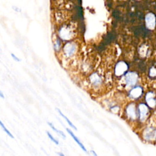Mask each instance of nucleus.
Masks as SVG:
<instances>
[{"label":"nucleus","instance_id":"7ed1b4c3","mask_svg":"<svg viewBox=\"0 0 156 156\" xmlns=\"http://www.w3.org/2000/svg\"><path fill=\"white\" fill-rule=\"evenodd\" d=\"M146 26L148 29L152 30L155 27L156 18L154 14L148 13L145 16Z\"/></svg>","mask_w":156,"mask_h":156},{"label":"nucleus","instance_id":"6ab92c4d","mask_svg":"<svg viewBox=\"0 0 156 156\" xmlns=\"http://www.w3.org/2000/svg\"><path fill=\"white\" fill-rule=\"evenodd\" d=\"M0 98H3V99L4 98V95L1 90H0Z\"/></svg>","mask_w":156,"mask_h":156},{"label":"nucleus","instance_id":"412c9836","mask_svg":"<svg viewBox=\"0 0 156 156\" xmlns=\"http://www.w3.org/2000/svg\"><path fill=\"white\" fill-rule=\"evenodd\" d=\"M90 152H91L93 155H95V156H96V155H97V154L95 153V152L94 151H90Z\"/></svg>","mask_w":156,"mask_h":156},{"label":"nucleus","instance_id":"aec40b11","mask_svg":"<svg viewBox=\"0 0 156 156\" xmlns=\"http://www.w3.org/2000/svg\"><path fill=\"white\" fill-rule=\"evenodd\" d=\"M57 154L59 156H65V154H64L62 153V152H57Z\"/></svg>","mask_w":156,"mask_h":156},{"label":"nucleus","instance_id":"ddd939ff","mask_svg":"<svg viewBox=\"0 0 156 156\" xmlns=\"http://www.w3.org/2000/svg\"><path fill=\"white\" fill-rule=\"evenodd\" d=\"M56 110H57L58 113H59V115L62 117V118H64L65 120V121H66L67 124H68V125H69L73 129H74V131H77V129L76 127V126L72 123V122L69 119H68V118H67V116H65V115L62 112V111H61L59 109H56Z\"/></svg>","mask_w":156,"mask_h":156},{"label":"nucleus","instance_id":"423d86ee","mask_svg":"<svg viewBox=\"0 0 156 156\" xmlns=\"http://www.w3.org/2000/svg\"><path fill=\"white\" fill-rule=\"evenodd\" d=\"M128 65L124 62H120L117 64L115 68V74L117 76H121L123 74L128 70Z\"/></svg>","mask_w":156,"mask_h":156},{"label":"nucleus","instance_id":"6e6552de","mask_svg":"<svg viewBox=\"0 0 156 156\" xmlns=\"http://www.w3.org/2000/svg\"><path fill=\"white\" fill-rule=\"evenodd\" d=\"M89 79L90 82L95 86L99 85L101 83V79L100 76L96 73L92 74L89 77Z\"/></svg>","mask_w":156,"mask_h":156},{"label":"nucleus","instance_id":"2eb2a0df","mask_svg":"<svg viewBox=\"0 0 156 156\" xmlns=\"http://www.w3.org/2000/svg\"><path fill=\"white\" fill-rule=\"evenodd\" d=\"M0 126L1 127V128L3 129V130L5 132L6 134H7L8 136H9L10 137H11V139H14V136H13V135L11 134V132H10L7 128H6V127L5 126V125L4 124V123L1 121V120H0Z\"/></svg>","mask_w":156,"mask_h":156},{"label":"nucleus","instance_id":"dca6fc26","mask_svg":"<svg viewBox=\"0 0 156 156\" xmlns=\"http://www.w3.org/2000/svg\"><path fill=\"white\" fill-rule=\"evenodd\" d=\"M154 132H152V130L151 129H148L145 132V135H144V137L146 139H150L152 138V136H154Z\"/></svg>","mask_w":156,"mask_h":156},{"label":"nucleus","instance_id":"4be33fe9","mask_svg":"<svg viewBox=\"0 0 156 156\" xmlns=\"http://www.w3.org/2000/svg\"><path fill=\"white\" fill-rule=\"evenodd\" d=\"M154 136H155V138L156 139V131H155V133H154Z\"/></svg>","mask_w":156,"mask_h":156},{"label":"nucleus","instance_id":"9d476101","mask_svg":"<svg viewBox=\"0 0 156 156\" xmlns=\"http://www.w3.org/2000/svg\"><path fill=\"white\" fill-rule=\"evenodd\" d=\"M139 110L140 113V120L142 121H143L145 120L146 116L147 115L148 112V108L145 104H142L139 105Z\"/></svg>","mask_w":156,"mask_h":156},{"label":"nucleus","instance_id":"39448f33","mask_svg":"<svg viewBox=\"0 0 156 156\" xmlns=\"http://www.w3.org/2000/svg\"><path fill=\"white\" fill-rule=\"evenodd\" d=\"M63 40L58 35L53 40V48L56 54H59L63 46Z\"/></svg>","mask_w":156,"mask_h":156},{"label":"nucleus","instance_id":"a211bd4d","mask_svg":"<svg viewBox=\"0 0 156 156\" xmlns=\"http://www.w3.org/2000/svg\"><path fill=\"white\" fill-rule=\"evenodd\" d=\"M11 56H12V58H14V60H15V61H17V62H20V58L17 57V56H16L14 54H13V53H11Z\"/></svg>","mask_w":156,"mask_h":156},{"label":"nucleus","instance_id":"4468645a","mask_svg":"<svg viewBox=\"0 0 156 156\" xmlns=\"http://www.w3.org/2000/svg\"><path fill=\"white\" fill-rule=\"evenodd\" d=\"M48 124L49 125V126H50V128H51L54 131H55L56 133H57V134H59L60 135H61V136H62V137H63L64 139H65V138H66V135H65V134H64V132H62V131L58 130L57 128H56L55 127H54V126L53 124V123H50V122H48Z\"/></svg>","mask_w":156,"mask_h":156},{"label":"nucleus","instance_id":"f03ea898","mask_svg":"<svg viewBox=\"0 0 156 156\" xmlns=\"http://www.w3.org/2000/svg\"><path fill=\"white\" fill-rule=\"evenodd\" d=\"M58 36L63 41L68 42L73 40L74 38V34L70 27L68 26H62L58 30Z\"/></svg>","mask_w":156,"mask_h":156},{"label":"nucleus","instance_id":"9b49d317","mask_svg":"<svg viewBox=\"0 0 156 156\" xmlns=\"http://www.w3.org/2000/svg\"><path fill=\"white\" fill-rule=\"evenodd\" d=\"M142 89L141 87H136L133 89L130 92V96L133 98H138L142 93Z\"/></svg>","mask_w":156,"mask_h":156},{"label":"nucleus","instance_id":"20e7f679","mask_svg":"<svg viewBox=\"0 0 156 156\" xmlns=\"http://www.w3.org/2000/svg\"><path fill=\"white\" fill-rule=\"evenodd\" d=\"M138 76L135 73L129 72L126 74V81L127 87L130 88L135 85L136 81H137Z\"/></svg>","mask_w":156,"mask_h":156},{"label":"nucleus","instance_id":"1a4fd4ad","mask_svg":"<svg viewBox=\"0 0 156 156\" xmlns=\"http://www.w3.org/2000/svg\"><path fill=\"white\" fill-rule=\"evenodd\" d=\"M146 101L150 107H154L156 105V100L154 99V95L152 92H149L146 96Z\"/></svg>","mask_w":156,"mask_h":156},{"label":"nucleus","instance_id":"0eeeda50","mask_svg":"<svg viewBox=\"0 0 156 156\" xmlns=\"http://www.w3.org/2000/svg\"><path fill=\"white\" fill-rule=\"evenodd\" d=\"M66 132L71 135V136L73 138V139L76 142V143L79 146V147H80V148H81L84 152H87V149L85 148V147L84 146V145L82 143V142L80 141V140H79V139H78V138L77 137V136L74 135V134L72 132V131H71V129H68V128H66Z\"/></svg>","mask_w":156,"mask_h":156},{"label":"nucleus","instance_id":"f3484780","mask_svg":"<svg viewBox=\"0 0 156 156\" xmlns=\"http://www.w3.org/2000/svg\"><path fill=\"white\" fill-rule=\"evenodd\" d=\"M46 134H47V135L48 136V138L50 139L53 143H54L57 145H58V144H59V142H58V141L54 137V136H53V135L50 132H48V131L46 132Z\"/></svg>","mask_w":156,"mask_h":156},{"label":"nucleus","instance_id":"f8f14e48","mask_svg":"<svg viewBox=\"0 0 156 156\" xmlns=\"http://www.w3.org/2000/svg\"><path fill=\"white\" fill-rule=\"evenodd\" d=\"M127 113H128L129 117H130L131 119H135L136 118L135 105L133 104H130L128 107V108H127Z\"/></svg>","mask_w":156,"mask_h":156},{"label":"nucleus","instance_id":"f257e3e1","mask_svg":"<svg viewBox=\"0 0 156 156\" xmlns=\"http://www.w3.org/2000/svg\"><path fill=\"white\" fill-rule=\"evenodd\" d=\"M78 49L79 45L77 42L73 40L65 42L59 54H61L62 58L64 60H70L76 56L78 52Z\"/></svg>","mask_w":156,"mask_h":156}]
</instances>
